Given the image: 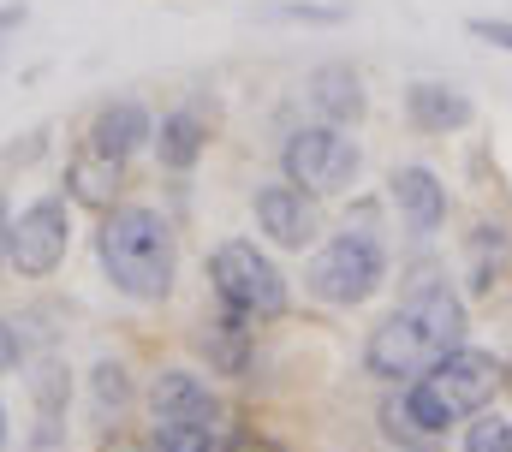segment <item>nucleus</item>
Here are the masks:
<instances>
[{"mask_svg":"<svg viewBox=\"0 0 512 452\" xmlns=\"http://www.w3.org/2000/svg\"><path fill=\"white\" fill-rule=\"evenodd\" d=\"M399 119L417 137H465L477 125L471 90L447 84V78H405L399 84Z\"/></svg>","mask_w":512,"mask_h":452,"instance_id":"obj_16","label":"nucleus"},{"mask_svg":"<svg viewBox=\"0 0 512 452\" xmlns=\"http://www.w3.org/2000/svg\"><path fill=\"white\" fill-rule=\"evenodd\" d=\"M54 185L72 197L78 215H108V209L131 191V167L108 161V155H96L90 143H72L66 161H60V179H54Z\"/></svg>","mask_w":512,"mask_h":452,"instance_id":"obj_17","label":"nucleus"},{"mask_svg":"<svg viewBox=\"0 0 512 452\" xmlns=\"http://www.w3.org/2000/svg\"><path fill=\"white\" fill-rule=\"evenodd\" d=\"M387 197L382 191H352V197H340V215H334V226H352V232H387Z\"/></svg>","mask_w":512,"mask_h":452,"instance_id":"obj_24","label":"nucleus"},{"mask_svg":"<svg viewBox=\"0 0 512 452\" xmlns=\"http://www.w3.org/2000/svg\"><path fill=\"white\" fill-rule=\"evenodd\" d=\"M459 268L471 304H489L512 286V203H477L459 221Z\"/></svg>","mask_w":512,"mask_h":452,"instance_id":"obj_7","label":"nucleus"},{"mask_svg":"<svg viewBox=\"0 0 512 452\" xmlns=\"http://www.w3.org/2000/svg\"><path fill=\"white\" fill-rule=\"evenodd\" d=\"M393 280V244L387 232H352L328 226L316 250H304V292L322 310H364Z\"/></svg>","mask_w":512,"mask_h":452,"instance_id":"obj_4","label":"nucleus"},{"mask_svg":"<svg viewBox=\"0 0 512 452\" xmlns=\"http://www.w3.org/2000/svg\"><path fill=\"white\" fill-rule=\"evenodd\" d=\"M90 250H96L102 280H108L126 304H143V310L173 304L179 274H185V250H179V221H173L161 203H149V197H120L108 215H96Z\"/></svg>","mask_w":512,"mask_h":452,"instance_id":"obj_2","label":"nucleus"},{"mask_svg":"<svg viewBox=\"0 0 512 452\" xmlns=\"http://www.w3.org/2000/svg\"><path fill=\"white\" fill-rule=\"evenodd\" d=\"M6 441H12V417H6V399H0V452H6Z\"/></svg>","mask_w":512,"mask_h":452,"instance_id":"obj_31","label":"nucleus"},{"mask_svg":"<svg viewBox=\"0 0 512 452\" xmlns=\"http://www.w3.org/2000/svg\"><path fill=\"white\" fill-rule=\"evenodd\" d=\"M215 102L209 96H185L173 108L155 113V143H149V161L161 179H191L203 167V155L215 149Z\"/></svg>","mask_w":512,"mask_h":452,"instance_id":"obj_11","label":"nucleus"},{"mask_svg":"<svg viewBox=\"0 0 512 452\" xmlns=\"http://www.w3.org/2000/svg\"><path fill=\"white\" fill-rule=\"evenodd\" d=\"M262 328H251L245 316H233V310H221L215 304V316L203 310V322L191 328V357L209 369V381H251L256 375V357H262Z\"/></svg>","mask_w":512,"mask_h":452,"instance_id":"obj_15","label":"nucleus"},{"mask_svg":"<svg viewBox=\"0 0 512 452\" xmlns=\"http://www.w3.org/2000/svg\"><path fill=\"white\" fill-rule=\"evenodd\" d=\"M78 143H90L96 155H108L120 167H137L149 155V143H155V108L143 96H102L96 108L84 113Z\"/></svg>","mask_w":512,"mask_h":452,"instance_id":"obj_12","label":"nucleus"},{"mask_svg":"<svg viewBox=\"0 0 512 452\" xmlns=\"http://www.w3.org/2000/svg\"><path fill=\"white\" fill-rule=\"evenodd\" d=\"M274 167H280V179L304 185L310 197L340 203L364 185V143H358V131H340L328 119H292V125H280Z\"/></svg>","mask_w":512,"mask_h":452,"instance_id":"obj_5","label":"nucleus"},{"mask_svg":"<svg viewBox=\"0 0 512 452\" xmlns=\"http://www.w3.org/2000/svg\"><path fill=\"white\" fill-rule=\"evenodd\" d=\"M298 96H304L310 119H328V125H340V131L370 125V78H364L358 60H316V66L304 72Z\"/></svg>","mask_w":512,"mask_h":452,"instance_id":"obj_14","label":"nucleus"},{"mask_svg":"<svg viewBox=\"0 0 512 452\" xmlns=\"http://www.w3.org/2000/svg\"><path fill=\"white\" fill-rule=\"evenodd\" d=\"M30 24V0H0V42H12Z\"/></svg>","mask_w":512,"mask_h":452,"instance_id":"obj_28","label":"nucleus"},{"mask_svg":"<svg viewBox=\"0 0 512 452\" xmlns=\"http://www.w3.org/2000/svg\"><path fill=\"white\" fill-rule=\"evenodd\" d=\"M48 149H54V131H48V125H36L24 143H12V149H6V167H18V173H24V167H36Z\"/></svg>","mask_w":512,"mask_h":452,"instance_id":"obj_27","label":"nucleus"},{"mask_svg":"<svg viewBox=\"0 0 512 452\" xmlns=\"http://www.w3.org/2000/svg\"><path fill=\"white\" fill-rule=\"evenodd\" d=\"M203 280H209V298L233 316H245L251 328H280L292 316V280L286 268L274 262L268 244H256L245 232L209 244L203 256Z\"/></svg>","mask_w":512,"mask_h":452,"instance_id":"obj_3","label":"nucleus"},{"mask_svg":"<svg viewBox=\"0 0 512 452\" xmlns=\"http://www.w3.org/2000/svg\"><path fill=\"white\" fill-rule=\"evenodd\" d=\"M465 36L495 48V54H512V18H495V12H471L465 18Z\"/></svg>","mask_w":512,"mask_h":452,"instance_id":"obj_26","label":"nucleus"},{"mask_svg":"<svg viewBox=\"0 0 512 452\" xmlns=\"http://www.w3.org/2000/svg\"><path fill=\"white\" fill-rule=\"evenodd\" d=\"M239 435H245V417L221 399V405L203 411V417H185V423H161V429H149L143 452H233L239 447Z\"/></svg>","mask_w":512,"mask_h":452,"instance_id":"obj_19","label":"nucleus"},{"mask_svg":"<svg viewBox=\"0 0 512 452\" xmlns=\"http://www.w3.org/2000/svg\"><path fill=\"white\" fill-rule=\"evenodd\" d=\"M435 399H441V411L453 417V423H465V417H477V411H489V405H501L507 399V363H501V351H489V345H453L429 375H417Z\"/></svg>","mask_w":512,"mask_h":452,"instance_id":"obj_8","label":"nucleus"},{"mask_svg":"<svg viewBox=\"0 0 512 452\" xmlns=\"http://www.w3.org/2000/svg\"><path fill=\"white\" fill-rule=\"evenodd\" d=\"M346 18H352V6H340V0H274L268 6V24H304V30H334Z\"/></svg>","mask_w":512,"mask_h":452,"instance_id":"obj_22","label":"nucleus"},{"mask_svg":"<svg viewBox=\"0 0 512 452\" xmlns=\"http://www.w3.org/2000/svg\"><path fill=\"white\" fill-rule=\"evenodd\" d=\"M24 363H30V339H24V328L0 310V381H6V375H24Z\"/></svg>","mask_w":512,"mask_h":452,"instance_id":"obj_25","label":"nucleus"},{"mask_svg":"<svg viewBox=\"0 0 512 452\" xmlns=\"http://www.w3.org/2000/svg\"><path fill=\"white\" fill-rule=\"evenodd\" d=\"M137 399H143V393H137V381H131L126 357L108 351V357L90 363V411H96V429H102V435L126 423L131 411H137Z\"/></svg>","mask_w":512,"mask_h":452,"instance_id":"obj_20","label":"nucleus"},{"mask_svg":"<svg viewBox=\"0 0 512 452\" xmlns=\"http://www.w3.org/2000/svg\"><path fill=\"white\" fill-rule=\"evenodd\" d=\"M215 405H221L215 381H209L203 369H191V363H161V369L149 375V387H143V423H149V429L203 417V411H215Z\"/></svg>","mask_w":512,"mask_h":452,"instance_id":"obj_18","label":"nucleus"},{"mask_svg":"<svg viewBox=\"0 0 512 452\" xmlns=\"http://www.w3.org/2000/svg\"><path fill=\"white\" fill-rule=\"evenodd\" d=\"M251 221L256 238L280 256H304L316 250V238L328 232V215H322V197H310L304 185L292 179H262L251 191Z\"/></svg>","mask_w":512,"mask_h":452,"instance_id":"obj_10","label":"nucleus"},{"mask_svg":"<svg viewBox=\"0 0 512 452\" xmlns=\"http://www.w3.org/2000/svg\"><path fill=\"white\" fill-rule=\"evenodd\" d=\"M501 363H507V399H512V351H501Z\"/></svg>","mask_w":512,"mask_h":452,"instance_id":"obj_32","label":"nucleus"},{"mask_svg":"<svg viewBox=\"0 0 512 452\" xmlns=\"http://www.w3.org/2000/svg\"><path fill=\"white\" fill-rule=\"evenodd\" d=\"M72 238H78V209H72V197L60 185H48V191L24 197L12 209V238H6V262L0 268L12 280H24V286H48L66 268Z\"/></svg>","mask_w":512,"mask_h":452,"instance_id":"obj_6","label":"nucleus"},{"mask_svg":"<svg viewBox=\"0 0 512 452\" xmlns=\"http://www.w3.org/2000/svg\"><path fill=\"white\" fill-rule=\"evenodd\" d=\"M12 191H6V179H0V262H6V238H12Z\"/></svg>","mask_w":512,"mask_h":452,"instance_id":"obj_30","label":"nucleus"},{"mask_svg":"<svg viewBox=\"0 0 512 452\" xmlns=\"http://www.w3.org/2000/svg\"><path fill=\"white\" fill-rule=\"evenodd\" d=\"M24 387H30V452H66V423H72V363L48 345L42 357L24 363Z\"/></svg>","mask_w":512,"mask_h":452,"instance_id":"obj_13","label":"nucleus"},{"mask_svg":"<svg viewBox=\"0 0 512 452\" xmlns=\"http://www.w3.org/2000/svg\"><path fill=\"white\" fill-rule=\"evenodd\" d=\"M382 197H387V215L399 221V232L411 238V244H435L453 215H459V203H453V185L441 179V167H429V161H393L382 173Z\"/></svg>","mask_w":512,"mask_h":452,"instance_id":"obj_9","label":"nucleus"},{"mask_svg":"<svg viewBox=\"0 0 512 452\" xmlns=\"http://www.w3.org/2000/svg\"><path fill=\"white\" fill-rule=\"evenodd\" d=\"M376 435L387 441V452H447L441 435H429V429L405 411L399 387H382V399H376Z\"/></svg>","mask_w":512,"mask_h":452,"instance_id":"obj_21","label":"nucleus"},{"mask_svg":"<svg viewBox=\"0 0 512 452\" xmlns=\"http://www.w3.org/2000/svg\"><path fill=\"white\" fill-rule=\"evenodd\" d=\"M471 339V298L465 286L429 256L417 250L405 268H399V298L393 310L370 322V334L358 345V369L376 381V387H405L417 375H429L453 345Z\"/></svg>","mask_w":512,"mask_h":452,"instance_id":"obj_1","label":"nucleus"},{"mask_svg":"<svg viewBox=\"0 0 512 452\" xmlns=\"http://www.w3.org/2000/svg\"><path fill=\"white\" fill-rule=\"evenodd\" d=\"M233 452H292V447H286V441H274L268 429H251V423H245V435H239V447H233Z\"/></svg>","mask_w":512,"mask_h":452,"instance_id":"obj_29","label":"nucleus"},{"mask_svg":"<svg viewBox=\"0 0 512 452\" xmlns=\"http://www.w3.org/2000/svg\"><path fill=\"white\" fill-rule=\"evenodd\" d=\"M459 452H512V417L507 411H477L459 423Z\"/></svg>","mask_w":512,"mask_h":452,"instance_id":"obj_23","label":"nucleus"}]
</instances>
